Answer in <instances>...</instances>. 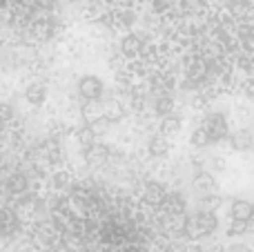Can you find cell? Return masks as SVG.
Segmentation results:
<instances>
[{
  "label": "cell",
  "mask_w": 254,
  "mask_h": 252,
  "mask_svg": "<svg viewBox=\"0 0 254 252\" xmlns=\"http://www.w3.org/2000/svg\"><path fill=\"white\" fill-rule=\"evenodd\" d=\"M203 132L207 134V138H210V143L219 141V138H223L225 134H228V125H225V119L219 114H212L207 116V121L203 123Z\"/></svg>",
  "instance_id": "6da1fadb"
},
{
  "label": "cell",
  "mask_w": 254,
  "mask_h": 252,
  "mask_svg": "<svg viewBox=\"0 0 254 252\" xmlns=\"http://www.w3.org/2000/svg\"><path fill=\"white\" fill-rule=\"evenodd\" d=\"M101 92H103V80L98 78V76H83V78L78 80V94L83 98H87V101L98 98Z\"/></svg>",
  "instance_id": "7a4b0ae2"
},
{
  "label": "cell",
  "mask_w": 254,
  "mask_h": 252,
  "mask_svg": "<svg viewBox=\"0 0 254 252\" xmlns=\"http://www.w3.org/2000/svg\"><path fill=\"white\" fill-rule=\"evenodd\" d=\"M107 156H110V150H107L105 145H101V143H92V145H87V150H85V159H87L89 163H105Z\"/></svg>",
  "instance_id": "3957f363"
},
{
  "label": "cell",
  "mask_w": 254,
  "mask_h": 252,
  "mask_svg": "<svg viewBox=\"0 0 254 252\" xmlns=\"http://www.w3.org/2000/svg\"><path fill=\"white\" fill-rule=\"evenodd\" d=\"M230 214H232L234 221H250L252 217V205L248 203V201H234L232 203V210H230Z\"/></svg>",
  "instance_id": "277c9868"
},
{
  "label": "cell",
  "mask_w": 254,
  "mask_h": 252,
  "mask_svg": "<svg viewBox=\"0 0 254 252\" xmlns=\"http://www.w3.org/2000/svg\"><path fill=\"white\" fill-rule=\"evenodd\" d=\"M45 96H47V92H45V85H31V87H27V92H25V98L31 103L34 107H38V105H43L45 103Z\"/></svg>",
  "instance_id": "5b68a950"
},
{
  "label": "cell",
  "mask_w": 254,
  "mask_h": 252,
  "mask_svg": "<svg viewBox=\"0 0 254 252\" xmlns=\"http://www.w3.org/2000/svg\"><path fill=\"white\" fill-rule=\"evenodd\" d=\"M76 138H78V143L83 147H87V145H92V143L96 141V129H94L92 125H85V127L76 129Z\"/></svg>",
  "instance_id": "8992f818"
},
{
  "label": "cell",
  "mask_w": 254,
  "mask_h": 252,
  "mask_svg": "<svg viewBox=\"0 0 254 252\" xmlns=\"http://www.w3.org/2000/svg\"><path fill=\"white\" fill-rule=\"evenodd\" d=\"M149 154L152 156H165L167 154V138L165 136H154L147 145Z\"/></svg>",
  "instance_id": "52a82bcc"
},
{
  "label": "cell",
  "mask_w": 254,
  "mask_h": 252,
  "mask_svg": "<svg viewBox=\"0 0 254 252\" xmlns=\"http://www.w3.org/2000/svg\"><path fill=\"white\" fill-rule=\"evenodd\" d=\"M196 188L201 192H212V190H216V181L210 177V174H205V172H201L196 177Z\"/></svg>",
  "instance_id": "ba28073f"
},
{
  "label": "cell",
  "mask_w": 254,
  "mask_h": 252,
  "mask_svg": "<svg viewBox=\"0 0 254 252\" xmlns=\"http://www.w3.org/2000/svg\"><path fill=\"white\" fill-rule=\"evenodd\" d=\"M232 143H234V150H248L250 147V132L248 129H241L232 136Z\"/></svg>",
  "instance_id": "9c48e42d"
},
{
  "label": "cell",
  "mask_w": 254,
  "mask_h": 252,
  "mask_svg": "<svg viewBox=\"0 0 254 252\" xmlns=\"http://www.w3.org/2000/svg\"><path fill=\"white\" fill-rule=\"evenodd\" d=\"M179 125H181L179 116L165 114V121H163V134H176L179 132Z\"/></svg>",
  "instance_id": "30bf717a"
},
{
  "label": "cell",
  "mask_w": 254,
  "mask_h": 252,
  "mask_svg": "<svg viewBox=\"0 0 254 252\" xmlns=\"http://www.w3.org/2000/svg\"><path fill=\"white\" fill-rule=\"evenodd\" d=\"M140 45H143V40L138 38V36H127L123 40V52L125 54H134L136 49H140Z\"/></svg>",
  "instance_id": "8fae6325"
},
{
  "label": "cell",
  "mask_w": 254,
  "mask_h": 252,
  "mask_svg": "<svg viewBox=\"0 0 254 252\" xmlns=\"http://www.w3.org/2000/svg\"><path fill=\"white\" fill-rule=\"evenodd\" d=\"M219 203H221V199H216V196H205V201H203V208L212 210V208H216Z\"/></svg>",
  "instance_id": "7c38bea8"
}]
</instances>
